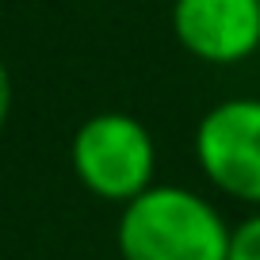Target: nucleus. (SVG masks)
<instances>
[{"label": "nucleus", "mask_w": 260, "mask_h": 260, "mask_svg": "<svg viewBox=\"0 0 260 260\" xmlns=\"http://www.w3.org/2000/svg\"><path fill=\"white\" fill-rule=\"evenodd\" d=\"M115 249L122 260H226L230 226L207 195L184 184H153L122 207Z\"/></svg>", "instance_id": "1"}, {"label": "nucleus", "mask_w": 260, "mask_h": 260, "mask_svg": "<svg viewBox=\"0 0 260 260\" xmlns=\"http://www.w3.org/2000/svg\"><path fill=\"white\" fill-rule=\"evenodd\" d=\"M69 161L84 191L104 203H134L153 187L157 142L142 119L126 111H100L77 126Z\"/></svg>", "instance_id": "2"}, {"label": "nucleus", "mask_w": 260, "mask_h": 260, "mask_svg": "<svg viewBox=\"0 0 260 260\" xmlns=\"http://www.w3.org/2000/svg\"><path fill=\"white\" fill-rule=\"evenodd\" d=\"M195 161L222 195L260 207V100L214 104L195 126Z\"/></svg>", "instance_id": "3"}, {"label": "nucleus", "mask_w": 260, "mask_h": 260, "mask_svg": "<svg viewBox=\"0 0 260 260\" xmlns=\"http://www.w3.org/2000/svg\"><path fill=\"white\" fill-rule=\"evenodd\" d=\"M172 35L207 65H237L260 50V0H172Z\"/></svg>", "instance_id": "4"}, {"label": "nucleus", "mask_w": 260, "mask_h": 260, "mask_svg": "<svg viewBox=\"0 0 260 260\" xmlns=\"http://www.w3.org/2000/svg\"><path fill=\"white\" fill-rule=\"evenodd\" d=\"M226 260H260V211L230 226V249Z\"/></svg>", "instance_id": "5"}, {"label": "nucleus", "mask_w": 260, "mask_h": 260, "mask_svg": "<svg viewBox=\"0 0 260 260\" xmlns=\"http://www.w3.org/2000/svg\"><path fill=\"white\" fill-rule=\"evenodd\" d=\"M8 119H12V73L4 69V61H0V134H4Z\"/></svg>", "instance_id": "6"}]
</instances>
